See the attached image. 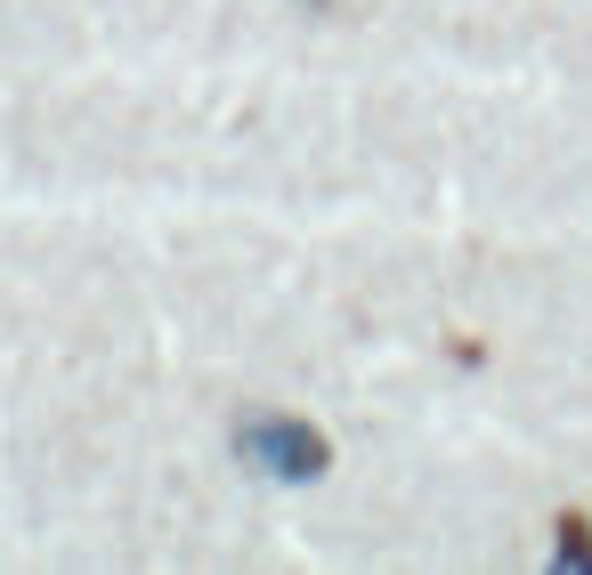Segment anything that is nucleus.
Returning <instances> with one entry per match:
<instances>
[{"mask_svg":"<svg viewBox=\"0 0 592 575\" xmlns=\"http://www.w3.org/2000/svg\"><path fill=\"white\" fill-rule=\"evenodd\" d=\"M236 455L252 470H269V479H284V486H300V479L333 470V438L300 414H252V422H236Z\"/></svg>","mask_w":592,"mask_h":575,"instance_id":"nucleus-1","label":"nucleus"},{"mask_svg":"<svg viewBox=\"0 0 592 575\" xmlns=\"http://www.w3.org/2000/svg\"><path fill=\"white\" fill-rule=\"evenodd\" d=\"M560 567H592V527L577 519V510L560 519Z\"/></svg>","mask_w":592,"mask_h":575,"instance_id":"nucleus-2","label":"nucleus"}]
</instances>
